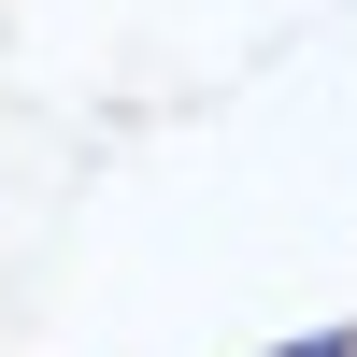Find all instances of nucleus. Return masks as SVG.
Returning a JSON list of instances; mask_svg holds the SVG:
<instances>
[{
	"label": "nucleus",
	"mask_w": 357,
	"mask_h": 357,
	"mask_svg": "<svg viewBox=\"0 0 357 357\" xmlns=\"http://www.w3.org/2000/svg\"><path fill=\"white\" fill-rule=\"evenodd\" d=\"M257 357H357V329H301V343H257Z\"/></svg>",
	"instance_id": "1"
}]
</instances>
